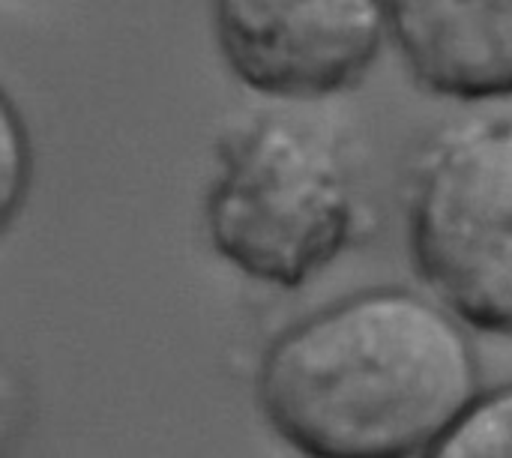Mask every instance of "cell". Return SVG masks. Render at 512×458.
Listing matches in <instances>:
<instances>
[{
  "instance_id": "cell-1",
  "label": "cell",
  "mask_w": 512,
  "mask_h": 458,
  "mask_svg": "<svg viewBox=\"0 0 512 458\" xmlns=\"http://www.w3.org/2000/svg\"><path fill=\"white\" fill-rule=\"evenodd\" d=\"M480 393L471 330L399 285L288 324L255 378L261 417L300 458H423Z\"/></svg>"
},
{
  "instance_id": "cell-3",
  "label": "cell",
  "mask_w": 512,
  "mask_h": 458,
  "mask_svg": "<svg viewBox=\"0 0 512 458\" xmlns=\"http://www.w3.org/2000/svg\"><path fill=\"white\" fill-rule=\"evenodd\" d=\"M414 270L468 330L512 339V120L441 132L408 198Z\"/></svg>"
},
{
  "instance_id": "cell-5",
  "label": "cell",
  "mask_w": 512,
  "mask_h": 458,
  "mask_svg": "<svg viewBox=\"0 0 512 458\" xmlns=\"http://www.w3.org/2000/svg\"><path fill=\"white\" fill-rule=\"evenodd\" d=\"M411 78L450 102L512 99V0H387Z\"/></svg>"
},
{
  "instance_id": "cell-7",
  "label": "cell",
  "mask_w": 512,
  "mask_h": 458,
  "mask_svg": "<svg viewBox=\"0 0 512 458\" xmlns=\"http://www.w3.org/2000/svg\"><path fill=\"white\" fill-rule=\"evenodd\" d=\"M33 174L27 126L15 102L0 87V237L18 219Z\"/></svg>"
},
{
  "instance_id": "cell-4",
  "label": "cell",
  "mask_w": 512,
  "mask_h": 458,
  "mask_svg": "<svg viewBox=\"0 0 512 458\" xmlns=\"http://www.w3.org/2000/svg\"><path fill=\"white\" fill-rule=\"evenodd\" d=\"M213 36L243 87L315 105L372 72L390 42L387 0H213Z\"/></svg>"
},
{
  "instance_id": "cell-6",
  "label": "cell",
  "mask_w": 512,
  "mask_h": 458,
  "mask_svg": "<svg viewBox=\"0 0 512 458\" xmlns=\"http://www.w3.org/2000/svg\"><path fill=\"white\" fill-rule=\"evenodd\" d=\"M423 458H512V384L483 390Z\"/></svg>"
},
{
  "instance_id": "cell-2",
  "label": "cell",
  "mask_w": 512,
  "mask_h": 458,
  "mask_svg": "<svg viewBox=\"0 0 512 458\" xmlns=\"http://www.w3.org/2000/svg\"><path fill=\"white\" fill-rule=\"evenodd\" d=\"M216 156L204 228L240 276L300 291L363 234L357 171L333 123L255 111L219 138Z\"/></svg>"
}]
</instances>
